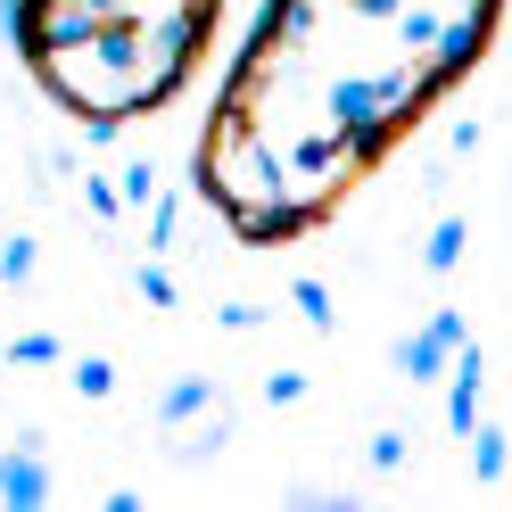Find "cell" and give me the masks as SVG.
<instances>
[{
    "label": "cell",
    "mask_w": 512,
    "mask_h": 512,
    "mask_svg": "<svg viewBox=\"0 0 512 512\" xmlns=\"http://www.w3.org/2000/svg\"><path fill=\"white\" fill-rule=\"evenodd\" d=\"M133 290H141L149 306H182V290H174V273L157 265V256H149V265H133Z\"/></svg>",
    "instance_id": "12"
},
{
    "label": "cell",
    "mask_w": 512,
    "mask_h": 512,
    "mask_svg": "<svg viewBox=\"0 0 512 512\" xmlns=\"http://www.w3.org/2000/svg\"><path fill=\"white\" fill-rule=\"evenodd\" d=\"M479 389H488V347L463 339V356L446 364V430L455 438H471V422H479Z\"/></svg>",
    "instance_id": "3"
},
{
    "label": "cell",
    "mask_w": 512,
    "mask_h": 512,
    "mask_svg": "<svg viewBox=\"0 0 512 512\" xmlns=\"http://www.w3.org/2000/svg\"><path fill=\"white\" fill-rule=\"evenodd\" d=\"M67 347H58L50 331H25V339H9V364H58Z\"/></svg>",
    "instance_id": "14"
},
{
    "label": "cell",
    "mask_w": 512,
    "mask_h": 512,
    "mask_svg": "<svg viewBox=\"0 0 512 512\" xmlns=\"http://www.w3.org/2000/svg\"><path fill=\"white\" fill-rule=\"evenodd\" d=\"M67 372H75V397H91V405L116 397V364H108V356H75Z\"/></svg>",
    "instance_id": "9"
},
{
    "label": "cell",
    "mask_w": 512,
    "mask_h": 512,
    "mask_svg": "<svg viewBox=\"0 0 512 512\" xmlns=\"http://www.w3.org/2000/svg\"><path fill=\"white\" fill-rule=\"evenodd\" d=\"M463 339H471V323H463L455 306H438L413 339H397V372H405V380H446V364L463 356Z\"/></svg>",
    "instance_id": "1"
},
{
    "label": "cell",
    "mask_w": 512,
    "mask_h": 512,
    "mask_svg": "<svg viewBox=\"0 0 512 512\" xmlns=\"http://www.w3.org/2000/svg\"><path fill=\"white\" fill-rule=\"evenodd\" d=\"M50 496V471H42V430H25L9 455H0V504L9 512H34Z\"/></svg>",
    "instance_id": "2"
},
{
    "label": "cell",
    "mask_w": 512,
    "mask_h": 512,
    "mask_svg": "<svg viewBox=\"0 0 512 512\" xmlns=\"http://www.w3.org/2000/svg\"><path fill=\"white\" fill-rule=\"evenodd\" d=\"M34 265H42V248L25 240V232H17V240H0V281H9V290H25V281H34Z\"/></svg>",
    "instance_id": "10"
},
{
    "label": "cell",
    "mask_w": 512,
    "mask_h": 512,
    "mask_svg": "<svg viewBox=\"0 0 512 512\" xmlns=\"http://www.w3.org/2000/svg\"><path fill=\"white\" fill-rule=\"evenodd\" d=\"M290 306L306 314V331H339V306H331V290H323L314 273H298V281H290Z\"/></svg>",
    "instance_id": "7"
},
{
    "label": "cell",
    "mask_w": 512,
    "mask_h": 512,
    "mask_svg": "<svg viewBox=\"0 0 512 512\" xmlns=\"http://www.w3.org/2000/svg\"><path fill=\"white\" fill-rule=\"evenodd\" d=\"M463 248H471V223H463V215H438L430 240H422V265H430V273H455Z\"/></svg>",
    "instance_id": "6"
},
{
    "label": "cell",
    "mask_w": 512,
    "mask_h": 512,
    "mask_svg": "<svg viewBox=\"0 0 512 512\" xmlns=\"http://www.w3.org/2000/svg\"><path fill=\"white\" fill-rule=\"evenodd\" d=\"M463 446H471L479 488H488V479H504V463H512V455H504V430H496V422H471V438H463Z\"/></svg>",
    "instance_id": "8"
},
{
    "label": "cell",
    "mask_w": 512,
    "mask_h": 512,
    "mask_svg": "<svg viewBox=\"0 0 512 512\" xmlns=\"http://www.w3.org/2000/svg\"><path fill=\"white\" fill-rule=\"evenodd\" d=\"M298 397H306V372H298V364L265 372V405H298Z\"/></svg>",
    "instance_id": "15"
},
{
    "label": "cell",
    "mask_w": 512,
    "mask_h": 512,
    "mask_svg": "<svg viewBox=\"0 0 512 512\" xmlns=\"http://www.w3.org/2000/svg\"><path fill=\"white\" fill-rule=\"evenodd\" d=\"M405 463V430H372V471H397Z\"/></svg>",
    "instance_id": "16"
},
{
    "label": "cell",
    "mask_w": 512,
    "mask_h": 512,
    "mask_svg": "<svg viewBox=\"0 0 512 512\" xmlns=\"http://www.w3.org/2000/svg\"><path fill=\"white\" fill-rule=\"evenodd\" d=\"M83 207L100 215V223H116V215H124V190H116V174H83Z\"/></svg>",
    "instance_id": "13"
},
{
    "label": "cell",
    "mask_w": 512,
    "mask_h": 512,
    "mask_svg": "<svg viewBox=\"0 0 512 512\" xmlns=\"http://www.w3.org/2000/svg\"><path fill=\"white\" fill-rule=\"evenodd\" d=\"M116 190H124V207H149V199H157V166H149V157H124Z\"/></svg>",
    "instance_id": "11"
},
{
    "label": "cell",
    "mask_w": 512,
    "mask_h": 512,
    "mask_svg": "<svg viewBox=\"0 0 512 512\" xmlns=\"http://www.w3.org/2000/svg\"><path fill=\"white\" fill-rule=\"evenodd\" d=\"M223 438H232V405H207V413H190L182 430H166V446H174V463H207V455H223Z\"/></svg>",
    "instance_id": "4"
},
{
    "label": "cell",
    "mask_w": 512,
    "mask_h": 512,
    "mask_svg": "<svg viewBox=\"0 0 512 512\" xmlns=\"http://www.w3.org/2000/svg\"><path fill=\"white\" fill-rule=\"evenodd\" d=\"M215 323H223V331H256V323H265V306H248V298H232V306L215 314Z\"/></svg>",
    "instance_id": "17"
},
{
    "label": "cell",
    "mask_w": 512,
    "mask_h": 512,
    "mask_svg": "<svg viewBox=\"0 0 512 512\" xmlns=\"http://www.w3.org/2000/svg\"><path fill=\"white\" fill-rule=\"evenodd\" d=\"M207 405H215V380H207V372H182L174 389L157 397V430H182L190 413H207Z\"/></svg>",
    "instance_id": "5"
}]
</instances>
